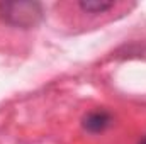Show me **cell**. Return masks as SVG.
I'll use <instances>...</instances> for the list:
<instances>
[{
    "label": "cell",
    "instance_id": "obj_1",
    "mask_svg": "<svg viewBox=\"0 0 146 144\" xmlns=\"http://www.w3.org/2000/svg\"><path fill=\"white\" fill-rule=\"evenodd\" d=\"M0 17L19 27L36 26L42 17V7L37 2H2Z\"/></svg>",
    "mask_w": 146,
    "mask_h": 144
},
{
    "label": "cell",
    "instance_id": "obj_2",
    "mask_svg": "<svg viewBox=\"0 0 146 144\" xmlns=\"http://www.w3.org/2000/svg\"><path fill=\"white\" fill-rule=\"evenodd\" d=\"M110 126H112V114L104 108L92 110L82 119V127L90 134H102Z\"/></svg>",
    "mask_w": 146,
    "mask_h": 144
},
{
    "label": "cell",
    "instance_id": "obj_3",
    "mask_svg": "<svg viewBox=\"0 0 146 144\" xmlns=\"http://www.w3.org/2000/svg\"><path fill=\"white\" fill-rule=\"evenodd\" d=\"M75 7H76L82 14L99 15V14H109L112 10H115L117 7H122V3H117V2H106V0H82V2H76Z\"/></svg>",
    "mask_w": 146,
    "mask_h": 144
},
{
    "label": "cell",
    "instance_id": "obj_4",
    "mask_svg": "<svg viewBox=\"0 0 146 144\" xmlns=\"http://www.w3.org/2000/svg\"><path fill=\"white\" fill-rule=\"evenodd\" d=\"M139 144H146V136L143 137V139H141V141H139Z\"/></svg>",
    "mask_w": 146,
    "mask_h": 144
}]
</instances>
